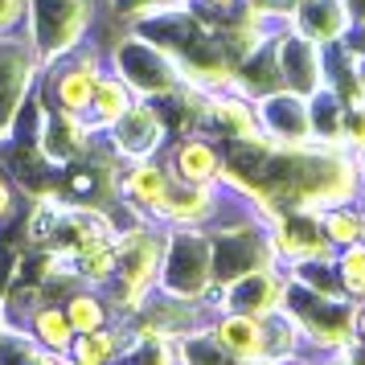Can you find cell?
I'll return each mask as SVG.
<instances>
[{
  "mask_svg": "<svg viewBox=\"0 0 365 365\" xmlns=\"http://www.w3.org/2000/svg\"><path fill=\"white\" fill-rule=\"evenodd\" d=\"M210 242L197 234H177L168 242V259H165V283L177 296H197L205 279H210Z\"/></svg>",
  "mask_w": 365,
  "mask_h": 365,
  "instance_id": "1",
  "label": "cell"
},
{
  "mask_svg": "<svg viewBox=\"0 0 365 365\" xmlns=\"http://www.w3.org/2000/svg\"><path fill=\"white\" fill-rule=\"evenodd\" d=\"M86 25V0H34V34L41 53H58L74 46Z\"/></svg>",
  "mask_w": 365,
  "mask_h": 365,
  "instance_id": "2",
  "label": "cell"
},
{
  "mask_svg": "<svg viewBox=\"0 0 365 365\" xmlns=\"http://www.w3.org/2000/svg\"><path fill=\"white\" fill-rule=\"evenodd\" d=\"M214 271H217V279H226V283L263 271V238H255L250 230L222 234L214 247Z\"/></svg>",
  "mask_w": 365,
  "mask_h": 365,
  "instance_id": "3",
  "label": "cell"
},
{
  "mask_svg": "<svg viewBox=\"0 0 365 365\" xmlns=\"http://www.w3.org/2000/svg\"><path fill=\"white\" fill-rule=\"evenodd\" d=\"M119 62L128 70V83H135L140 91H168L173 86V62L160 50L144 46V41H132L119 53Z\"/></svg>",
  "mask_w": 365,
  "mask_h": 365,
  "instance_id": "4",
  "label": "cell"
},
{
  "mask_svg": "<svg viewBox=\"0 0 365 365\" xmlns=\"http://www.w3.org/2000/svg\"><path fill=\"white\" fill-rule=\"evenodd\" d=\"M25 78H29V50L25 46H0V128H9L17 115Z\"/></svg>",
  "mask_w": 365,
  "mask_h": 365,
  "instance_id": "5",
  "label": "cell"
},
{
  "mask_svg": "<svg viewBox=\"0 0 365 365\" xmlns=\"http://www.w3.org/2000/svg\"><path fill=\"white\" fill-rule=\"evenodd\" d=\"M156 259H160V247L152 242L148 234H128L115 247V263H119V271H123V279H128V296H135V292L152 279Z\"/></svg>",
  "mask_w": 365,
  "mask_h": 365,
  "instance_id": "6",
  "label": "cell"
},
{
  "mask_svg": "<svg viewBox=\"0 0 365 365\" xmlns=\"http://www.w3.org/2000/svg\"><path fill=\"white\" fill-rule=\"evenodd\" d=\"M263 119H267V132L287 140V144H299L304 135L312 132V115H308V107H304L296 95H275V99H267Z\"/></svg>",
  "mask_w": 365,
  "mask_h": 365,
  "instance_id": "7",
  "label": "cell"
},
{
  "mask_svg": "<svg viewBox=\"0 0 365 365\" xmlns=\"http://www.w3.org/2000/svg\"><path fill=\"white\" fill-rule=\"evenodd\" d=\"M292 308L304 316V324H308L320 341H329V345H345V341H349V316L341 312V304L299 296V304H292Z\"/></svg>",
  "mask_w": 365,
  "mask_h": 365,
  "instance_id": "8",
  "label": "cell"
},
{
  "mask_svg": "<svg viewBox=\"0 0 365 365\" xmlns=\"http://www.w3.org/2000/svg\"><path fill=\"white\" fill-rule=\"evenodd\" d=\"M115 140L123 152L132 156H148L160 140V119L152 115L148 107H128L123 115L115 119Z\"/></svg>",
  "mask_w": 365,
  "mask_h": 365,
  "instance_id": "9",
  "label": "cell"
},
{
  "mask_svg": "<svg viewBox=\"0 0 365 365\" xmlns=\"http://www.w3.org/2000/svg\"><path fill=\"white\" fill-rule=\"evenodd\" d=\"M279 74H287V83L296 91L320 83V58L312 50V37H287L279 46Z\"/></svg>",
  "mask_w": 365,
  "mask_h": 365,
  "instance_id": "10",
  "label": "cell"
},
{
  "mask_svg": "<svg viewBox=\"0 0 365 365\" xmlns=\"http://www.w3.org/2000/svg\"><path fill=\"white\" fill-rule=\"evenodd\" d=\"M279 242L287 255H296V259H324L329 255V234H324V226H316L308 214L299 217H287L279 230Z\"/></svg>",
  "mask_w": 365,
  "mask_h": 365,
  "instance_id": "11",
  "label": "cell"
},
{
  "mask_svg": "<svg viewBox=\"0 0 365 365\" xmlns=\"http://www.w3.org/2000/svg\"><path fill=\"white\" fill-rule=\"evenodd\" d=\"M299 25H304V37L332 41V37L345 29V4L341 0H308L299 9Z\"/></svg>",
  "mask_w": 365,
  "mask_h": 365,
  "instance_id": "12",
  "label": "cell"
},
{
  "mask_svg": "<svg viewBox=\"0 0 365 365\" xmlns=\"http://www.w3.org/2000/svg\"><path fill=\"white\" fill-rule=\"evenodd\" d=\"M275 299H279V283L271 279L267 271H255L247 279H234V287H230V304L234 308H247V312H267Z\"/></svg>",
  "mask_w": 365,
  "mask_h": 365,
  "instance_id": "13",
  "label": "cell"
},
{
  "mask_svg": "<svg viewBox=\"0 0 365 365\" xmlns=\"http://www.w3.org/2000/svg\"><path fill=\"white\" fill-rule=\"evenodd\" d=\"M217 341H222V349H230L234 357H259L263 353V332L250 316H230L217 329Z\"/></svg>",
  "mask_w": 365,
  "mask_h": 365,
  "instance_id": "14",
  "label": "cell"
},
{
  "mask_svg": "<svg viewBox=\"0 0 365 365\" xmlns=\"http://www.w3.org/2000/svg\"><path fill=\"white\" fill-rule=\"evenodd\" d=\"M95 74H91V66L83 70H70L66 78H62V86H58V99H62V111H83V107H91L95 103Z\"/></svg>",
  "mask_w": 365,
  "mask_h": 365,
  "instance_id": "15",
  "label": "cell"
},
{
  "mask_svg": "<svg viewBox=\"0 0 365 365\" xmlns=\"http://www.w3.org/2000/svg\"><path fill=\"white\" fill-rule=\"evenodd\" d=\"M41 148L50 152V156H58V160H66V156H78V152H83V132L70 123V111L62 119H53L50 128H46Z\"/></svg>",
  "mask_w": 365,
  "mask_h": 365,
  "instance_id": "16",
  "label": "cell"
},
{
  "mask_svg": "<svg viewBox=\"0 0 365 365\" xmlns=\"http://www.w3.org/2000/svg\"><path fill=\"white\" fill-rule=\"evenodd\" d=\"M128 189H132V197H140L144 205H160L168 193V181H165V173L160 168H135L132 173V181H128Z\"/></svg>",
  "mask_w": 365,
  "mask_h": 365,
  "instance_id": "17",
  "label": "cell"
},
{
  "mask_svg": "<svg viewBox=\"0 0 365 365\" xmlns=\"http://www.w3.org/2000/svg\"><path fill=\"white\" fill-rule=\"evenodd\" d=\"M128 107H132V99H128L123 83H99L95 86V111H99L103 123H115Z\"/></svg>",
  "mask_w": 365,
  "mask_h": 365,
  "instance_id": "18",
  "label": "cell"
},
{
  "mask_svg": "<svg viewBox=\"0 0 365 365\" xmlns=\"http://www.w3.org/2000/svg\"><path fill=\"white\" fill-rule=\"evenodd\" d=\"M214 168H217V160H214V152L205 148V144H189V148H181V173L193 185L210 181V177H214Z\"/></svg>",
  "mask_w": 365,
  "mask_h": 365,
  "instance_id": "19",
  "label": "cell"
},
{
  "mask_svg": "<svg viewBox=\"0 0 365 365\" xmlns=\"http://www.w3.org/2000/svg\"><path fill=\"white\" fill-rule=\"evenodd\" d=\"M115 353V341L107 336V332H86L83 341H78V365H103L107 357Z\"/></svg>",
  "mask_w": 365,
  "mask_h": 365,
  "instance_id": "20",
  "label": "cell"
},
{
  "mask_svg": "<svg viewBox=\"0 0 365 365\" xmlns=\"http://www.w3.org/2000/svg\"><path fill=\"white\" fill-rule=\"evenodd\" d=\"M320 226H324V234L336 238V242H357V238L365 234V222L357 214H329Z\"/></svg>",
  "mask_w": 365,
  "mask_h": 365,
  "instance_id": "21",
  "label": "cell"
},
{
  "mask_svg": "<svg viewBox=\"0 0 365 365\" xmlns=\"http://www.w3.org/2000/svg\"><path fill=\"white\" fill-rule=\"evenodd\" d=\"M70 329H74V324H70L62 312H41V316H37V332H41L53 349H66L70 345Z\"/></svg>",
  "mask_w": 365,
  "mask_h": 365,
  "instance_id": "22",
  "label": "cell"
},
{
  "mask_svg": "<svg viewBox=\"0 0 365 365\" xmlns=\"http://www.w3.org/2000/svg\"><path fill=\"white\" fill-rule=\"evenodd\" d=\"M312 111H316V115H312V128H316V132H341V128H345V115L336 111V103H332L329 95H320Z\"/></svg>",
  "mask_w": 365,
  "mask_h": 365,
  "instance_id": "23",
  "label": "cell"
},
{
  "mask_svg": "<svg viewBox=\"0 0 365 365\" xmlns=\"http://www.w3.org/2000/svg\"><path fill=\"white\" fill-rule=\"evenodd\" d=\"M99 320H103V312H99L95 299H74V304H70V324H74L78 332L99 329Z\"/></svg>",
  "mask_w": 365,
  "mask_h": 365,
  "instance_id": "24",
  "label": "cell"
},
{
  "mask_svg": "<svg viewBox=\"0 0 365 365\" xmlns=\"http://www.w3.org/2000/svg\"><path fill=\"white\" fill-rule=\"evenodd\" d=\"M345 283H349V292H353V296H361V292H365V250H349Z\"/></svg>",
  "mask_w": 365,
  "mask_h": 365,
  "instance_id": "25",
  "label": "cell"
},
{
  "mask_svg": "<svg viewBox=\"0 0 365 365\" xmlns=\"http://www.w3.org/2000/svg\"><path fill=\"white\" fill-rule=\"evenodd\" d=\"M345 132L349 140H357V144H365V111L357 107V111H349L345 115Z\"/></svg>",
  "mask_w": 365,
  "mask_h": 365,
  "instance_id": "26",
  "label": "cell"
},
{
  "mask_svg": "<svg viewBox=\"0 0 365 365\" xmlns=\"http://www.w3.org/2000/svg\"><path fill=\"white\" fill-rule=\"evenodd\" d=\"M119 9H128V13H144V9H160L168 0H115Z\"/></svg>",
  "mask_w": 365,
  "mask_h": 365,
  "instance_id": "27",
  "label": "cell"
},
{
  "mask_svg": "<svg viewBox=\"0 0 365 365\" xmlns=\"http://www.w3.org/2000/svg\"><path fill=\"white\" fill-rule=\"evenodd\" d=\"M17 9H21V0H0V25H9L17 17Z\"/></svg>",
  "mask_w": 365,
  "mask_h": 365,
  "instance_id": "28",
  "label": "cell"
},
{
  "mask_svg": "<svg viewBox=\"0 0 365 365\" xmlns=\"http://www.w3.org/2000/svg\"><path fill=\"white\" fill-rule=\"evenodd\" d=\"M21 365H53V361H50V357H37V353H29Z\"/></svg>",
  "mask_w": 365,
  "mask_h": 365,
  "instance_id": "29",
  "label": "cell"
},
{
  "mask_svg": "<svg viewBox=\"0 0 365 365\" xmlns=\"http://www.w3.org/2000/svg\"><path fill=\"white\" fill-rule=\"evenodd\" d=\"M357 86H361V95H365V62H357Z\"/></svg>",
  "mask_w": 365,
  "mask_h": 365,
  "instance_id": "30",
  "label": "cell"
},
{
  "mask_svg": "<svg viewBox=\"0 0 365 365\" xmlns=\"http://www.w3.org/2000/svg\"><path fill=\"white\" fill-rule=\"evenodd\" d=\"M4 210H9V189L0 185V214H4Z\"/></svg>",
  "mask_w": 365,
  "mask_h": 365,
  "instance_id": "31",
  "label": "cell"
},
{
  "mask_svg": "<svg viewBox=\"0 0 365 365\" xmlns=\"http://www.w3.org/2000/svg\"><path fill=\"white\" fill-rule=\"evenodd\" d=\"M353 4H357V13H361V17H365V0H353Z\"/></svg>",
  "mask_w": 365,
  "mask_h": 365,
  "instance_id": "32",
  "label": "cell"
},
{
  "mask_svg": "<svg viewBox=\"0 0 365 365\" xmlns=\"http://www.w3.org/2000/svg\"><path fill=\"white\" fill-rule=\"evenodd\" d=\"M361 332H365V312H361Z\"/></svg>",
  "mask_w": 365,
  "mask_h": 365,
  "instance_id": "33",
  "label": "cell"
}]
</instances>
